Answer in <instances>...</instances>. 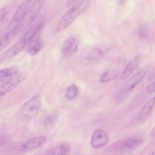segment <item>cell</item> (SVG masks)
Returning <instances> with one entry per match:
<instances>
[{
  "instance_id": "6",
  "label": "cell",
  "mask_w": 155,
  "mask_h": 155,
  "mask_svg": "<svg viewBox=\"0 0 155 155\" xmlns=\"http://www.w3.org/2000/svg\"><path fill=\"white\" fill-rule=\"evenodd\" d=\"M109 137L104 130L98 129L94 133L91 140L92 146L94 148H100L106 145L108 142Z\"/></svg>"
},
{
  "instance_id": "27",
  "label": "cell",
  "mask_w": 155,
  "mask_h": 155,
  "mask_svg": "<svg viewBox=\"0 0 155 155\" xmlns=\"http://www.w3.org/2000/svg\"><path fill=\"white\" fill-rule=\"evenodd\" d=\"M154 73H153L151 74V75L150 76H149L148 78V80L149 81H151L153 80V79L154 78Z\"/></svg>"
},
{
  "instance_id": "17",
  "label": "cell",
  "mask_w": 155,
  "mask_h": 155,
  "mask_svg": "<svg viewBox=\"0 0 155 155\" xmlns=\"http://www.w3.org/2000/svg\"><path fill=\"white\" fill-rule=\"evenodd\" d=\"M70 146L67 144H62L48 150V154L68 155L71 152Z\"/></svg>"
},
{
  "instance_id": "26",
  "label": "cell",
  "mask_w": 155,
  "mask_h": 155,
  "mask_svg": "<svg viewBox=\"0 0 155 155\" xmlns=\"http://www.w3.org/2000/svg\"><path fill=\"white\" fill-rule=\"evenodd\" d=\"M5 138L3 137H0V146H1L5 142Z\"/></svg>"
},
{
  "instance_id": "29",
  "label": "cell",
  "mask_w": 155,
  "mask_h": 155,
  "mask_svg": "<svg viewBox=\"0 0 155 155\" xmlns=\"http://www.w3.org/2000/svg\"><path fill=\"white\" fill-rule=\"evenodd\" d=\"M118 1L119 3L122 4L126 0H118Z\"/></svg>"
},
{
  "instance_id": "19",
  "label": "cell",
  "mask_w": 155,
  "mask_h": 155,
  "mask_svg": "<svg viewBox=\"0 0 155 155\" xmlns=\"http://www.w3.org/2000/svg\"><path fill=\"white\" fill-rule=\"evenodd\" d=\"M78 92V88L76 85L72 84L67 88L66 94V97L69 100L74 99Z\"/></svg>"
},
{
  "instance_id": "28",
  "label": "cell",
  "mask_w": 155,
  "mask_h": 155,
  "mask_svg": "<svg viewBox=\"0 0 155 155\" xmlns=\"http://www.w3.org/2000/svg\"><path fill=\"white\" fill-rule=\"evenodd\" d=\"M154 133H155V129H154V128L152 129V130L151 131L150 133V135L151 136H154V134H155Z\"/></svg>"
},
{
  "instance_id": "20",
  "label": "cell",
  "mask_w": 155,
  "mask_h": 155,
  "mask_svg": "<svg viewBox=\"0 0 155 155\" xmlns=\"http://www.w3.org/2000/svg\"><path fill=\"white\" fill-rule=\"evenodd\" d=\"M154 97H153L144 107L142 111V114L147 115L150 113L154 107Z\"/></svg>"
},
{
  "instance_id": "1",
  "label": "cell",
  "mask_w": 155,
  "mask_h": 155,
  "mask_svg": "<svg viewBox=\"0 0 155 155\" xmlns=\"http://www.w3.org/2000/svg\"><path fill=\"white\" fill-rule=\"evenodd\" d=\"M90 3L91 0H81L76 4L61 18L57 27V32H60L65 28L87 8Z\"/></svg>"
},
{
  "instance_id": "11",
  "label": "cell",
  "mask_w": 155,
  "mask_h": 155,
  "mask_svg": "<svg viewBox=\"0 0 155 155\" xmlns=\"http://www.w3.org/2000/svg\"><path fill=\"white\" fill-rule=\"evenodd\" d=\"M143 141V138L141 136L134 137L123 143L122 146V149L125 151L132 150L142 143Z\"/></svg>"
},
{
  "instance_id": "15",
  "label": "cell",
  "mask_w": 155,
  "mask_h": 155,
  "mask_svg": "<svg viewBox=\"0 0 155 155\" xmlns=\"http://www.w3.org/2000/svg\"><path fill=\"white\" fill-rule=\"evenodd\" d=\"M139 62V58L136 57L132 59L127 64L122 73L121 79L124 80L127 78L135 69Z\"/></svg>"
},
{
  "instance_id": "13",
  "label": "cell",
  "mask_w": 155,
  "mask_h": 155,
  "mask_svg": "<svg viewBox=\"0 0 155 155\" xmlns=\"http://www.w3.org/2000/svg\"><path fill=\"white\" fill-rule=\"evenodd\" d=\"M46 141L45 137H40L31 139L23 144L22 149L25 151L32 150L44 144Z\"/></svg>"
},
{
  "instance_id": "18",
  "label": "cell",
  "mask_w": 155,
  "mask_h": 155,
  "mask_svg": "<svg viewBox=\"0 0 155 155\" xmlns=\"http://www.w3.org/2000/svg\"><path fill=\"white\" fill-rule=\"evenodd\" d=\"M118 71L116 70H110L103 73L100 78V81L103 83L110 81L116 78L118 75Z\"/></svg>"
},
{
  "instance_id": "7",
  "label": "cell",
  "mask_w": 155,
  "mask_h": 155,
  "mask_svg": "<svg viewBox=\"0 0 155 155\" xmlns=\"http://www.w3.org/2000/svg\"><path fill=\"white\" fill-rule=\"evenodd\" d=\"M103 55L102 50L98 47H92L87 49L84 54L86 62L88 64H93L99 61Z\"/></svg>"
},
{
  "instance_id": "16",
  "label": "cell",
  "mask_w": 155,
  "mask_h": 155,
  "mask_svg": "<svg viewBox=\"0 0 155 155\" xmlns=\"http://www.w3.org/2000/svg\"><path fill=\"white\" fill-rule=\"evenodd\" d=\"M29 44L27 53L30 56H33L36 54L41 48L43 41L41 39L38 38L32 40Z\"/></svg>"
},
{
  "instance_id": "3",
  "label": "cell",
  "mask_w": 155,
  "mask_h": 155,
  "mask_svg": "<svg viewBox=\"0 0 155 155\" xmlns=\"http://www.w3.org/2000/svg\"><path fill=\"white\" fill-rule=\"evenodd\" d=\"M32 0H24L20 5L11 22V25L13 28L18 26V25L25 17Z\"/></svg>"
},
{
  "instance_id": "21",
  "label": "cell",
  "mask_w": 155,
  "mask_h": 155,
  "mask_svg": "<svg viewBox=\"0 0 155 155\" xmlns=\"http://www.w3.org/2000/svg\"><path fill=\"white\" fill-rule=\"evenodd\" d=\"M57 117V115L55 113H52L48 115L44 121L45 126H49L51 125L56 120Z\"/></svg>"
},
{
  "instance_id": "10",
  "label": "cell",
  "mask_w": 155,
  "mask_h": 155,
  "mask_svg": "<svg viewBox=\"0 0 155 155\" xmlns=\"http://www.w3.org/2000/svg\"><path fill=\"white\" fill-rule=\"evenodd\" d=\"M46 0H35L31 5L28 11L29 22L34 21L37 17Z\"/></svg>"
},
{
  "instance_id": "8",
  "label": "cell",
  "mask_w": 155,
  "mask_h": 155,
  "mask_svg": "<svg viewBox=\"0 0 155 155\" xmlns=\"http://www.w3.org/2000/svg\"><path fill=\"white\" fill-rule=\"evenodd\" d=\"M19 68L16 66L8 67L0 70V82L3 83L8 81L17 75Z\"/></svg>"
},
{
  "instance_id": "9",
  "label": "cell",
  "mask_w": 155,
  "mask_h": 155,
  "mask_svg": "<svg viewBox=\"0 0 155 155\" xmlns=\"http://www.w3.org/2000/svg\"><path fill=\"white\" fill-rule=\"evenodd\" d=\"M43 26V24L38 23L30 28L19 39L26 46L32 40L36 34L40 31Z\"/></svg>"
},
{
  "instance_id": "23",
  "label": "cell",
  "mask_w": 155,
  "mask_h": 155,
  "mask_svg": "<svg viewBox=\"0 0 155 155\" xmlns=\"http://www.w3.org/2000/svg\"><path fill=\"white\" fill-rule=\"evenodd\" d=\"M147 31L145 28H140L138 32L139 35L142 38H145L147 35Z\"/></svg>"
},
{
  "instance_id": "2",
  "label": "cell",
  "mask_w": 155,
  "mask_h": 155,
  "mask_svg": "<svg viewBox=\"0 0 155 155\" xmlns=\"http://www.w3.org/2000/svg\"><path fill=\"white\" fill-rule=\"evenodd\" d=\"M40 105V98L38 96H36L22 105L20 109V113L24 117L32 118L37 114Z\"/></svg>"
},
{
  "instance_id": "25",
  "label": "cell",
  "mask_w": 155,
  "mask_h": 155,
  "mask_svg": "<svg viewBox=\"0 0 155 155\" xmlns=\"http://www.w3.org/2000/svg\"><path fill=\"white\" fill-rule=\"evenodd\" d=\"M81 0H68L66 5L68 7H70L75 4Z\"/></svg>"
},
{
  "instance_id": "24",
  "label": "cell",
  "mask_w": 155,
  "mask_h": 155,
  "mask_svg": "<svg viewBox=\"0 0 155 155\" xmlns=\"http://www.w3.org/2000/svg\"><path fill=\"white\" fill-rule=\"evenodd\" d=\"M147 91L150 93L154 92L155 89V83L153 82L151 84L149 85L147 87Z\"/></svg>"
},
{
  "instance_id": "14",
  "label": "cell",
  "mask_w": 155,
  "mask_h": 155,
  "mask_svg": "<svg viewBox=\"0 0 155 155\" xmlns=\"http://www.w3.org/2000/svg\"><path fill=\"white\" fill-rule=\"evenodd\" d=\"M18 26L12 28L0 39V52L6 47L17 34Z\"/></svg>"
},
{
  "instance_id": "22",
  "label": "cell",
  "mask_w": 155,
  "mask_h": 155,
  "mask_svg": "<svg viewBox=\"0 0 155 155\" xmlns=\"http://www.w3.org/2000/svg\"><path fill=\"white\" fill-rule=\"evenodd\" d=\"M9 12V9L7 7L0 9V22L4 18Z\"/></svg>"
},
{
  "instance_id": "4",
  "label": "cell",
  "mask_w": 155,
  "mask_h": 155,
  "mask_svg": "<svg viewBox=\"0 0 155 155\" xmlns=\"http://www.w3.org/2000/svg\"><path fill=\"white\" fill-rule=\"evenodd\" d=\"M27 74L26 72H22L17 74L12 80L0 84V96L15 88L25 78Z\"/></svg>"
},
{
  "instance_id": "5",
  "label": "cell",
  "mask_w": 155,
  "mask_h": 155,
  "mask_svg": "<svg viewBox=\"0 0 155 155\" xmlns=\"http://www.w3.org/2000/svg\"><path fill=\"white\" fill-rule=\"evenodd\" d=\"M79 39L75 35H71L65 41L61 49L62 54L65 56H69L76 51L79 44Z\"/></svg>"
},
{
  "instance_id": "12",
  "label": "cell",
  "mask_w": 155,
  "mask_h": 155,
  "mask_svg": "<svg viewBox=\"0 0 155 155\" xmlns=\"http://www.w3.org/2000/svg\"><path fill=\"white\" fill-rule=\"evenodd\" d=\"M146 73V70H142L134 74L125 83V88L128 91L133 89L143 78Z\"/></svg>"
}]
</instances>
